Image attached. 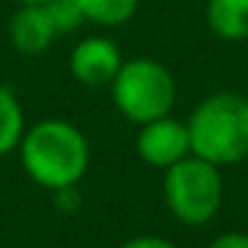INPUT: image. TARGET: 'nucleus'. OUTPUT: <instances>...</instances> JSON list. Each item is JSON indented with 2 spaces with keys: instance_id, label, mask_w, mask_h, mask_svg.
<instances>
[{
  "instance_id": "13",
  "label": "nucleus",
  "mask_w": 248,
  "mask_h": 248,
  "mask_svg": "<svg viewBox=\"0 0 248 248\" xmlns=\"http://www.w3.org/2000/svg\"><path fill=\"white\" fill-rule=\"evenodd\" d=\"M208 248H248V235L246 232H224V235L214 237Z\"/></svg>"
},
{
  "instance_id": "1",
  "label": "nucleus",
  "mask_w": 248,
  "mask_h": 248,
  "mask_svg": "<svg viewBox=\"0 0 248 248\" xmlns=\"http://www.w3.org/2000/svg\"><path fill=\"white\" fill-rule=\"evenodd\" d=\"M16 150L27 176L54 192L75 187L91 163L86 134L62 118H46L30 125Z\"/></svg>"
},
{
  "instance_id": "7",
  "label": "nucleus",
  "mask_w": 248,
  "mask_h": 248,
  "mask_svg": "<svg viewBox=\"0 0 248 248\" xmlns=\"http://www.w3.org/2000/svg\"><path fill=\"white\" fill-rule=\"evenodd\" d=\"M59 38L46 6H19L8 22V40L22 56H40Z\"/></svg>"
},
{
  "instance_id": "5",
  "label": "nucleus",
  "mask_w": 248,
  "mask_h": 248,
  "mask_svg": "<svg viewBox=\"0 0 248 248\" xmlns=\"http://www.w3.org/2000/svg\"><path fill=\"white\" fill-rule=\"evenodd\" d=\"M136 152L144 163L155 168H171L182 157L192 155L189 150V131L187 123L171 118H157L141 125L139 136H136Z\"/></svg>"
},
{
  "instance_id": "11",
  "label": "nucleus",
  "mask_w": 248,
  "mask_h": 248,
  "mask_svg": "<svg viewBox=\"0 0 248 248\" xmlns=\"http://www.w3.org/2000/svg\"><path fill=\"white\" fill-rule=\"evenodd\" d=\"M43 6L48 11L51 22H54L56 35H72L86 24V16H83L78 0H48Z\"/></svg>"
},
{
  "instance_id": "2",
  "label": "nucleus",
  "mask_w": 248,
  "mask_h": 248,
  "mask_svg": "<svg viewBox=\"0 0 248 248\" xmlns=\"http://www.w3.org/2000/svg\"><path fill=\"white\" fill-rule=\"evenodd\" d=\"M192 155L214 166H235L248 157V96L219 91L205 96L187 120Z\"/></svg>"
},
{
  "instance_id": "12",
  "label": "nucleus",
  "mask_w": 248,
  "mask_h": 248,
  "mask_svg": "<svg viewBox=\"0 0 248 248\" xmlns=\"http://www.w3.org/2000/svg\"><path fill=\"white\" fill-rule=\"evenodd\" d=\"M120 248H176V246L171 240H166V237H157V235H139V237L125 240Z\"/></svg>"
},
{
  "instance_id": "3",
  "label": "nucleus",
  "mask_w": 248,
  "mask_h": 248,
  "mask_svg": "<svg viewBox=\"0 0 248 248\" xmlns=\"http://www.w3.org/2000/svg\"><path fill=\"white\" fill-rule=\"evenodd\" d=\"M109 88L118 112L139 125L171 115L176 104V80L171 70L155 59L123 62Z\"/></svg>"
},
{
  "instance_id": "4",
  "label": "nucleus",
  "mask_w": 248,
  "mask_h": 248,
  "mask_svg": "<svg viewBox=\"0 0 248 248\" xmlns=\"http://www.w3.org/2000/svg\"><path fill=\"white\" fill-rule=\"evenodd\" d=\"M163 198L166 205L182 224L198 227L211 221L224 200V179L219 166L198 155H187L163 176Z\"/></svg>"
},
{
  "instance_id": "10",
  "label": "nucleus",
  "mask_w": 248,
  "mask_h": 248,
  "mask_svg": "<svg viewBox=\"0 0 248 248\" xmlns=\"http://www.w3.org/2000/svg\"><path fill=\"white\" fill-rule=\"evenodd\" d=\"M86 22L99 27H118L134 19L139 0H78Z\"/></svg>"
},
{
  "instance_id": "8",
  "label": "nucleus",
  "mask_w": 248,
  "mask_h": 248,
  "mask_svg": "<svg viewBox=\"0 0 248 248\" xmlns=\"http://www.w3.org/2000/svg\"><path fill=\"white\" fill-rule=\"evenodd\" d=\"M205 22L211 32L221 40H237L248 38V0H208L205 6Z\"/></svg>"
},
{
  "instance_id": "6",
  "label": "nucleus",
  "mask_w": 248,
  "mask_h": 248,
  "mask_svg": "<svg viewBox=\"0 0 248 248\" xmlns=\"http://www.w3.org/2000/svg\"><path fill=\"white\" fill-rule=\"evenodd\" d=\"M123 64L118 43L104 35H88L72 48L70 54V72L78 83L88 88L109 86Z\"/></svg>"
},
{
  "instance_id": "14",
  "label": "nucleus",
  "mask_w": 248,
  "mask_h": 248,
  "mask_svg": "<svg viewBox=\"0 0 248 248\" xmlns=\"http://www.w3.org/2000/svg\"><path fill=\"white\" fill-rule=\"evenodd\" d=\"M19 6H43V3H48V0H16Z\"/></svg>"
},
{
  "instance_id": "9",
  "label": "nucleus",
  "mask_w": 248,
  "mask_h": 248,
  "mask_svg": "<svg viewBox=\"0 0 248 248\" xmlns=\"http://www.w3.org/2000/svg\"><path fill=\"white\" fill-rule=\"evenodd\" d=\"M24 136V109L8 86H0V157L14 152Z\"/></svg>"
}]
</instances>
